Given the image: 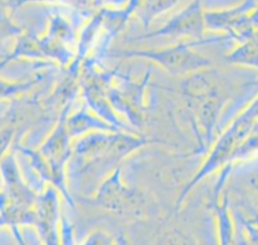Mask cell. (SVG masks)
I'll return each instance as SVG.
<instances>
[{"label":"cell","instance_id":"6","mask_svg":"<svg viewBox=\"0 0 258 245\" xmlns=\"http://www.w3.org/2000/svg\"><path fill=\"white\" fill-rule=\"evenodd\" d=\"M59 245H75L72 226L66 220H62L61 226H60Z\"/></svg>","mask_w":258,"mask_h":245},{"label":"cell","instance_id":"9","mask_svg":"<svg viewBox=\"0 0 258 245\" xmlns=\"http://www.w3.org/2000/svg\"><path fill=\"white\" fill-rule=\"evenodd\" d=\"M11 229H12L13 235H14V237H15V239H16L17 245H26L25 241L23 240V238H22V236H21V234H20V231H19L18 227H12Z\"/></svg>","mask_w":258,"mask_h":245},{"label":"cell","instance_id":"3","mask_svg":"<svg viewBox=\"0 0 258 245\" xmlns=\"http://www.w3.org/2000/svg\"><path fill=\"white\" fill-rule=\"evenodd\" d=\"M152 56L160 60L170 70H174L176 72H183L185 70L208 64V62H206L202 56L181 49H173L166 52L163 51L161 53H155Z\"/></svg>","mask_w":258,"mask_h":245},{"label":"cell","instance_id":"2","mask_svg":"<svg viewBox=\"0 0 258 245\" xmlns=\"http://www.w3.org/2000/svg\"><path fill=\"white\" fill-rule=\"evenodd\" d=\"M34 223L43 245H59V233L56 227V201L52 191L46 192L36 200Z\"/></svg>","mask_w":258,"mask_h":245},{"label":"cell","instance_id":"7","mask_svg":"<svg viewBox=\"0 0 258 245\" xmlns=\"http://www.w3.org/2000/svg\"><path fill=\"white\" fill-rule=\"evenodd\" d=\"M13 135V128L6 126L0 130V160L5 156V152L10 144Z\"/></svg>","mask_w":258,"mask_h":245},{"label":"cell","instance_id":"4","mask_svg":"<svg viewBox=\"0 0 258 245\" xmlns=\"http://www.w3.org/2000/svg\"><path fill=\"white\" fill-rule=\"evenodd\" d=\"M157 245H199V243L195 237L183 230L172 229L160 237Z\"/></svg>","mask_w":258,"mask_h":245},{"label":"cell","instance_id":"5","mask_svg":"<svg viewBox=\"0 0 258 245\" xmlns=\"http://www.w3.org/2000/svg\"><path fill=\"white\" fill-rule=\"evenodd\" d=\"M115 237L104 230H95L88 234L80 245H114Z\"/></svg>","mask_w":258,"mask_h":245},{"label":"cell","instance_id":"1","mask_svg":"<svg viewBox=\"0 0 258 245\" xmlns=\"http://www.w3.org/2000/svg\"><path fill=\"white\" fill-rule=\"evenodd\" d=\"M141 201L139 193L121 183L118 171L103 183L95 199L97 205L119 215H137Z\"/></svg>","mask_w":258,"mask_h":245},{"label":"cell","instance_id":"8","mask_svg":"<svg viewBox=\"0 0 258 245\" xmlns=\"http://www.w3.org/2000/svg\"><path fill=\"white\" fill-rule=\"evenodd\" d=\"M114 245H133L125 235H119L115 237Z\"/></svg>","mask_w":258,"mask_h":245}]
</instances>
